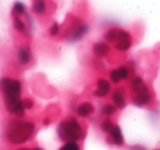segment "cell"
Returning a JSON list of instances; mask_svg holds the SVG:
<instances>
[{
  "instance_id": "cell-11",
  "label": "cell",
  "mask_w": 160,
  "mask_h": 150,
  "mask_svg": "<svg viewBox=\"0 0 160 150\" xmlns=\"http://www.w3.org/2000/svg\"><path fill=\"white\" fill-rule=\"evenodd\" d=\"M31 52L30 48L28 47H20L18 49V60L20 62V64L22 65H28L31 62Z\"/></svg>"
},
{
  "instance_id": "cell-1",
  "label": "cell",
  "mask_w": 160,
  "mask_h": 150,
  "mask_svg": "<svg viewBox=\"0 0 160 150\" xmlns=\"http://www.w3.org/2000/svg\"><path fill=\"white\" fill-rule=\"evenodd\" d=\"M34 132V124L24 121H12L8 126L6 137L10 143H23L32 136Z\"/></svg>"
},
{
  "instance_id": "cell-8",
  "label": "cell",
  "mask_w": 160,
  "mask_h": 150,
  "mask_svg": "<svg viewBox=\"0 0 160 150\" xmlns=\"http://www.w3.org/2000/svg\"><path fill=\"white\" fill-rule=\"evenodd\" d=\"M112 100H113L114 104H115V108H124L126 106V101H125V97H124V91L123 89H116L115 91L112 94Z\"/></svg>"
},
{
  "instance_id": "cell-14",
  "label": "cell",
  "mask_w": 160,
  "mask_h": 150,
  "mask_svg": "<svg viewBox=\"0 0 160 150\" xmlns=\"http://www.w3.org/2000/svg\"><path fill=\"white\" fill-rule=\"evenodd\" d=\"M27 12V8L25 5L21 1H16L13 5V9H12V16H19L21 17Z\"/></svg>"
},
{
  "instance_id": "cell-24",
  "label": "cell",
  "mask_w": 160,
  "mask_h": 150,
  "mask_svg": "<svg viewBox=\"0 0 160 150\" xmlns=\"http://www.w3.org/2000/svg\"><path fill=\"white\" fill-rule=\"evenodd\" d=\"M24 102V108H31L33 106V102L31 100H27V101H23Z\"/></svg>"
},
{
  "instance_id": "cell-9",
  "label": "cell",
  "mask_w": 160,
  "mask_h": 150,
  "mask_svg": "<svg viewBox=\"0 0 160 150\" xmlns=\"http://www.w3.org/2000/svg\"><path fill=\"white\" fill-rule=\"evenodd\" d=\"M110 136L112 138V141L114 142V145L116 146H122L124 143V138H123L122 130L118 126H113V128L111 129V132H109Z\"/></svg>"
},
{
  "instance_id": "cell-17",
  "label": "cell",
  "mask_w": 160,
  "mask_h": 150,
  "mask_svg": "<svg viewBox=\"0 0 160 150\" xmlns=\"http://www.w3.org/2000/svg\"><path fill=\"white\" fill-rule=\"evenodd\" d=\"M144 84H145V82L142 81V78L135 77V78H133V80L131 81V88L133 91H135V90H137L138 88H140L142 86H144Z\"/></svg>"
},
{
  "instance_id": "cell-15",
  "label": "cell",
  "mask_w": 160,
  "mask_h": 150,
  "mask_svg": "<svg viewBox=\"0 0 160 150\" xmlns=\"http://www.w3.org/2000/svg\"><path fill=\"white\" fill-rule=\"evenodd\" d=\"M13 17V27L17 31L21 32V33H24L27 31V27H25V23L23 22V20L19 16H12Z\"/></svg>"
},
{
  "instance_id": "cell-6",
  "label": "cell",
  "mask_w": 160,
  "mask_h": 150,
  "mask_svg": "<svg viewBox=\"0 0 160 150\" xmlns=\"http://www.w3.org/2000/svg\"><path fill=\"white\" fill-rule=\"evenodd\" d=\"M89 31V25L86 24V23H80L79 25L75 28L71 32L70 36H69V40L70 41H78L80 38H82L83 35L88 33Z\"/></svg>"
},
{
  "instance_id": "cell-3",
  "label": "cell",
  "mask_w": 160,
  "mask_h": 150,
  "mask_svg": "<svg viewBox=\"0 0 160 150\" xmlns=\"http://www.w3.org/2000/svg\"><path fill=\"white\" fill-rule=\"evenodd\" d=\"M0 92L2 93L5 103L13 101L20 98L22 92V84L19 80L11 78H1L0 79Z\"/></svg>"
},
{
  "instance_id": "cell-21",
  "label": "cell",
  "mask_w": 160,
  "mask_h": 150,
  "mask_svg": "<svg viewBox=\"0 0 160 150\" xmlns=\"http://www.w3.org/2000/svg\"><path fill=\"white\" fill-rule=\"evenodd\" d=\"M59 150H80V147L76 142H66Z\"/></svg>"
},
{
  "instance_id": "cell-26",
  "label": "cell",
  "mask_w": 160,
  "mask_h": 150,
  "mask_svg": "<svg viewBox=\"0 0 160 150\" xmlns=\"http://www.w3.org/2000/svg\"><path fill=\"white\" fill-rule=\"evenodd\" d=\"M134 150H144V149H142V148H139V147H138V149L136 148V149H134Z\"/></svg>"
},
{
  "instance_id": "cell-25",
  "label": "cell",
  "mask_w": 160,
  "mask_h": 150,
  "mask_svg": "<svg viewBox=\"0 0 160 150\" xmlns=\"http://www.w3.org/2000/svg\"><path fill=\"white\" fill-rule=\"evenodd\" d=\"M18 150H42L41 148H33V149H18Z\"/></svg>"
},
{
  "instance_id": "cell-20",
  "label": "cell",
  "mask_w": 160,
  "mask_h": 150,
  "mask_svg": "<svg viewBox=\"0 0 160 150\" xmlns=\"http://www.w3.org/2000/svg\"><path fill=\"white\" fill-rule=\"evenodd\" d=\"M113 123H112L110 119H105V121H103V123L101 124V128H102V130L104 132H111V129L113 128Z\"/></svg>"
},
{
  "instance_id": "cell-12",
  "label": "cell",
  "mask_w": 160,
  "mask_h": 150,
  "mask_svg": "<svg viewBox=\"0 0 160 150\" xmlns=\"http://www.w3.org/2000/svg\"><path fill=\"white\" fill-rule=\"evenodd\" d=\"M94 111V108L91 103L89 102H85V103H81L77 108V114L81 117H87L90 114H92Z\"/></svg>"
},
{
  "instance_id": "cell-7",
  "label": "cell",
  "mask_w": 160,
  "mask_h": 150,
  "mask_svg": "<svg viewBox=\"0 0 160 150\" xmlns=\"http://www.w3.org/2000/svg\"><path fill=\"white\" fill-rule=\"evenodd\" d=\"M97 86L98 89L94 91V95L99 98H104L108 95V93L111 90V86H110L109 81L105 79H99L97 81Z\"/></svg>"
},
{
  "instance_id": "cell-13",
  "label": "cell",
  "mask_w": 160,
  "mask_h": 150,
  "mask_svg": "<svg viewBox=\"0 0 160 150\" xmlns=\"http://www.w3.org/2000/svg\"><path fill=\"white\" fill-rule=\"evenodd\" d=\"M32 10L35 14H43L46 10V1L45 0H33Z\"/></svg>"
},
{
  "instance_id": "cell-4",
  "label": "cell",
  "mask_w": 160,
  "mask_h": 150,
  "mask_svg": "<svg viewBox=\"0 0 160 150\" xmlns=\"http://www.w3.org/2000/svg\"><path fill=\"white\" fill-rule=\"evenodd\" d=\"M134 97H133V103L137 106H145L146 104L149 103L150 101V92L149 89L147 88L146 84L142 86L139 89L133 91Z\"/></svg>"
},
{
  "instance_id": "cell-22",
  "label": "cell",
  "mask_w": 160,
  "mask_h": 150,
  "mask_svg": "<svg viewBox=\"0 0 160 150\" xmlns=\"http://www.w3.org/2000/svg\"><path fill=\"white\" fill-rule=\"evenodd\" d=\"M110 78H111V81L114 82V83H118L121 81V78L120 75H118V69H113L110 73Z\"/></svg>"
},
{
  "instance_id": "cell-23",
  "label": "cell",
  "mask_w": 160,
  "mask_h": 150,
  "mask_svg": "<svg viewBox=\"0 0 160 150\" xmlns=\"http://www.w3.org/2000/svg\"><path fill=\"white\" fill-rule=\"evenodd\" d=\"M58 33H59V24L55 22L52 25L51 29H49V34H51L52 36H56Z\"/></svg>"
},
{
  "instance_id": "cell-5",
  "label": "cell",
  "mask_w": 160,
  "mask_h": 150,
  "mask_svg": "<svg viewBox=\"0 0 160 150\" xmlns=\"http://www.w3.org/2000/svg\"><path fill=\"white\" fill-rule=\"evenodd\" d=\"M114 47H115L118 51L125 52L132 46V38L131 35L128 34V32L124 31V30H118V36H116V40L114 42Z\"/></svg>"
},
{
  "instance_id": "cell-19",
  "label": "cell",
  "mask_w": 160,
  "mask_h": 150,
  "mask_svg": "<svg viewBox=\"0 0 160 150\" xmlns=\"http://www.w3.org/2000/svg\"><path fill=\"white\" fill-rule=\"evenodd\" d=\"M118 75H120L121 80H126L129 77V70L126 66H121L118 68Z\"/></svg>"
},
{
  "instance_id": "cell-16",
  "label": "cell",
  "mask_w": 160,
  "mask_h": 150,
  "mask_svg": "<svg viewBox=\"0 0 160 150\" xmlns=\"http://www.w3.org/2000/svg\"><path fill=\"white\" fill-rule=\"evenodd\" d=\"M118 30H120V29H115V28L108 30V31L104 33L105 41H108V42H110V43H114V42H115L116 36H118Z\"/></svg>"
},
{
  "instance_id": "cell-18",
  "label": "cell",
  "mask_w": 160,
  "mask_h": 150,
  "mask_svg": "<svg viewBox=\"0 0 160 150\" xmlns=\"http://www.w3.org/2000/svg\"><path fill=\"white\" fill-rule=\"evenodd\" d=\"M115 111H116V108L114 105H112V104H105V105H103L101 112L104 115H107V116H110V115L114 114Z\"/></svg>"
},
{
  "instance_id": "cell-2",
  "label": "cell",
  "mask_w": 160,
  "mask_h": 150,
  "mask_svg": "<svg viewBox=\"0 0 160 150\" xmlns=\"http://www.w3.org/2000/svg\"><path fill=\"white\" fill-rule=\"evenodd\" d=\"M57 134L65 142H76L85 137L86 132L75 117H69L58 125Z\"/></svg>"
},
{
  "instance_id": "cell-10",
  "label": "cell",
  "mask_w": 160,
  "mask_h": 150,
  "mask_svg": "<svg viewBox=\"0 0 160 150\" xmlns=\"http://www.w3.org/2000/svg\"><path fill=\"white\" fill-rule=\"evenodd\" d=\"M93 53L98 57H105L110 53V46L104 42H98L93 45Z\"/></svg>"
}]
</instances>
